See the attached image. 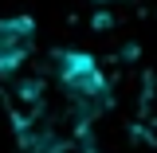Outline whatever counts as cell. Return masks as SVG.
Returning <instances> with one entry per match:
<instances>
[{
  "label": "cell",
  "mask_w": 157,
  "mask_h": 153,
  "mask_svg": "<svg viewBox=\"0 0 157 153\" xmlns=\"http://www.w3.org/2000/svg\"><path fill=\"white\" fill-rule=\"evenodd\" d=\"M55 78L67 102H75L78 110L98 114L110 106V78L102 75L94 55L86 51H59L55 55Z\"/></svg>",
  "instance_id": "6da1fadb"
},
{
  "label": "cell",
  "mask_w": 157,
  "mask_h": 153,
  "mask_svg": "<svg viewBox=\"0 0 157 153\" xmlns=\"http://www.w3.org/2000/svg\"><path fill=\"white\" fill-rule=\"evenodd\" d=\"M36 20L32 16H4L0 20V75L20 71V63L32 55Z\"/></svg>",
  "instance_id": "7a4b0ae2"
},
{
  "label": "cell",
  "mask_w": 157,
  "mask_h": 153,
  "mask_svg": "<svg viewBox=\"0 0 157 153\" xmlns=\"http://www.w3.org/2000/svg\"><path fill=\"white\" fill-rule=\"evenodd\" d=\"M98 4H110V0H98Z\"/></svg>",
  "instance_id": "3957f363"
}]
</instances>
